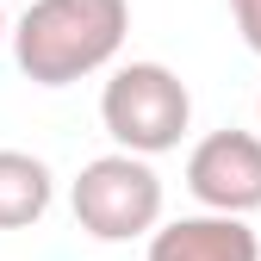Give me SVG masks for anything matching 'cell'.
<instances>
[{
	"label": "cell",
	"mask_w": 261,
	"mask_h": 261,
	"mask_svg": "<svg viewBox=\"0 0 261 261\" xmlns=\"http://www.w3.org/2000/svg\"><path fill=\"white\" fill-rule=\"evenodd\" d=\"M187 193L199 212L249 218L261 212V137L255 130H212L187 155Z\"/></svg>",
	"instance_id": "277c9868"
},
{
	"label": "cell",
	"mask_w": 261,
	"mask_h": 261,
	"mask_svg": "<svg viewBox=\"0 0 261 261\" xmlns=\"http://www.w3.org/2000/svg\"><path fill=\"white\" fill-rule=\"evenodd\" d=\"M124 31H130V0H31L7 38L25 81L69 87L112 69Z\"/></svg>",
	"instance_id": "6da1fadb"
},
{
	"label": "cell",
	"mask_w": 261,
	"mask_h": 261,
	"mask_svg": "<svg viewBox=\"0 0 261 261\" xmlns=\"http://www.w3.org/2000/svg\"><path fill=\"white\" fill-rule=\"evenodd\" d=\"M56 199V174L31 149H0V230H31Z\"/></svg>",
	"instance_id": "8992f818"
},
{
	"label": "cell",
	"mask_w": 261,
	"mask_h": 261,
	"mask_svg": "<svg viewBox=\"0 0 261 261\" xmlns=\"http://www.w3.org/2000/svg\"><path fill=\"white\" fill-rule=\"evenodd\" d=\"M255 118H261V100H255ZM255 137H261V130H255Z\"/></svg>",
	"instance_id": "9c48e42d"
},
{
	"label": "cell",
	"mask_w": 261,
	"mask_h": 261,
	"mask_svg": "<svg viewBox=\"0 0 261 261\" xmlns=\"http://www.w3.org/2000/svg\"><path fill=\"white\" fill-rule=\"evenodd\" d=\"M100 124L124 155H168L193 124V93L168 62H124L100 87Z\"/></svg>",
	"instance_id": "7a4b0ae2"
},
{
	"label": "cell",
	"mask_w": 261,
	"mask_h": 261,
	"mask_svg": "<svg viewBox=\"0 0 261 261\" xmlns=\"http://www.w3.org/2000/svg\"><path fill=\"white\" fill-rule=\"evenodd\" d=\"M230 19H237V31H243V44L261 56V0H230Z\"/></svg>",
	"instance_id": "52a82bcc"
},
{
	"label": "cell",
	"mask_w": 261,
	"mask_h": 261,
	"mask_svg": "<svg viewBox=\"0 0 261 261\" xmlns=\"http://www.w3.org/2000/svg\"><path fill=\"white\" fill-rule=\"evenodd\" d=\"M143 261H261V237L243 218L193 212V218H174V224H155Z\"/></svg>",
	"instance_id": "5b68a950"
},
{
	"label": "cell",
	"mask_w": 261,
	"mask_h": 261,
	"mask_svg": "<svg viewBox=\"0 0 261 261\" xmlns=\"http://www.w3.org/2000/svg\"><path fill=\"white\" fill-rule=\"evenodd\" d=\"M69 212L93 243H130L162 224V174L143 155H93L69 187Z\"/></svg>",
	"instance_id": "3957f363"
},
{
	"label": "cell",
	"mask_w": 261,
	"mask_h": 261,
	"mask_svg": "<svg viewBox=\"0 0 261 261\" xmlns=\"http://www.w3.org/2000/svg\"><path fill=\"white\" fill-rule=\"evenodd\" d=\"M7 31H13V25H7V13H0V44H7Z\"/></svg>",
	"instance_id": "ba28073f"
}]
</instances>
